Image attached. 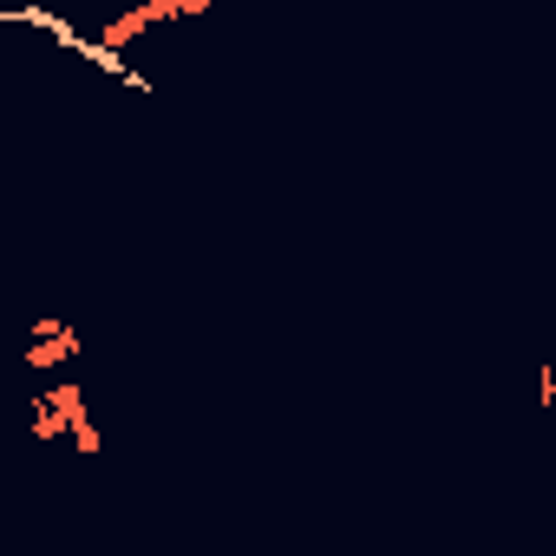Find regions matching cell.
<instances>
[{
  "label": "cell",
  "mask_w": 556,
  "mask_h": 556,
  "mask_svg": "<svg viewBox=\"0 0 556 556\" xmlns=\"http://www.w3.org/2000/svg\"><path fill=\"white\" fill-rule=\"evenodd\" d=\"M164 21H177V8H170V0H144V8L118 14V21L99 34V47H92V53H99V60H118V53H125L138 34H151V27H164Z\"/></svg>",
  "instance_id": "obj_1"
},
{
  "label": "cell",
  "mask_w": 556,
  "mask_h": 556,
  "mask_svg": "<svg viewBox=\"0 0 556 556\" xmlns=\"http://www.w3.org/2000/svg\"><path fill=\"white\" fill-rule=\"evenodd\" d=\"M73 354H86L79 328H66V321H53V315H47V321H34V348H27L21 361H27L34 374H47V367H66Z\"/></svg>",
  "instance_id": "obj_2"
},
{
  "label": "cell",
  "mask_w": 556,
  "mask_h": 556,
  "mask_svg": "<svg viewBox=\"0 0 556 556\" xmlns=\"http://www.w3.org/2000/svg\"><path fill=\"white\" fill-rule=\"evenodd\" d=\"M40 400H47V406H53V413H60V419H66V426H73V419H79V413H86V393H79V387H73V380H60V387H53V393H40Z\"/></svg>",
  "instance_id": "obj_3"
},
{
  "label": "cell",
  "mask_w": 556,
  "mask_h": 556,
  "mask_svg": "<svg viewBox=\"0 0 556 556\" xmlns=\"http://www.w3.org/2000/svg\"><path fill=\"white\" fill-rule=\"evenodd\" d=\"M60 432H66V419H60V413H53L47 400H34V439H47V445H53Z\"/></svg>",
  "instance_id": "obj_4"
},
{
  "label": "cell",
  "mask_w": 556,
  "mask_h": 556,
  "mask_svg": "<svg viewBox=\"0 0 556 556\" xmlns=\"http://www.w3.org/2000/svg\"><path fill=\"white\" fill-rule=\"evenodd\" d=\"M66 432H73V445H79V452H99V445H105V439H99V426H92L86 413H79V419H73Z\"/></svg>",
  "instance_id": "obj_5"
},
{
  "label": "cell",
  "mask_w": 556,
  "mask_h": 556,
  "mask_svg": "<svg viewBox=\"0 0 556 556\" xmlns=\"http://www.w3.org/2000/svg\"><path fill=\"white\" fill-rule=\"evenodd\" d=\"M177 8V21H197V14H210V8H223V0H170Z\"/></svg>",
  "instance_id": "obj_6"
}]
</instances>
